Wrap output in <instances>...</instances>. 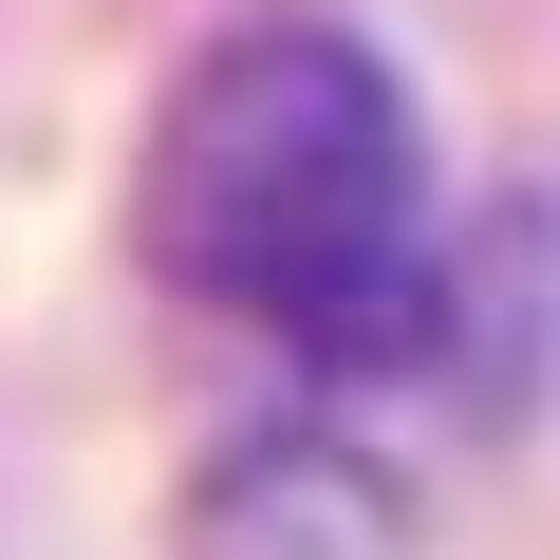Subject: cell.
<instances>
[{"label": "cell", "mask_w": 560, "mask_h": 560, "mask_svg": "<svg viewBox=\"0 0 560 560\" xmlns=\"http://www.w3.org/2000/svg\"><path fill=\"white\" fill-rule=\"evenodd\" d=\"M150 261L337 374L430 355L448 261H430V150H411L393 57L337 20H261V38L187 57V94L150 131Z\"/></svg>", "instance_id": "6da1fadb"}, {"label": "cell", "mask_w": 560, "mask_h": 560, "mask_svg": "<svg viewBox=\"0 0 560 560\" xmlns=\"http://www.w3.org/2000/svg\"><path fill=\"white\" fill-rule=\"evenodd\" d=\"M393 541H411L393 486L318 430H243L224 486H206V560H393Z\"/></svg>", "instance_id": "7a4b0ae2"}]
</instances>
